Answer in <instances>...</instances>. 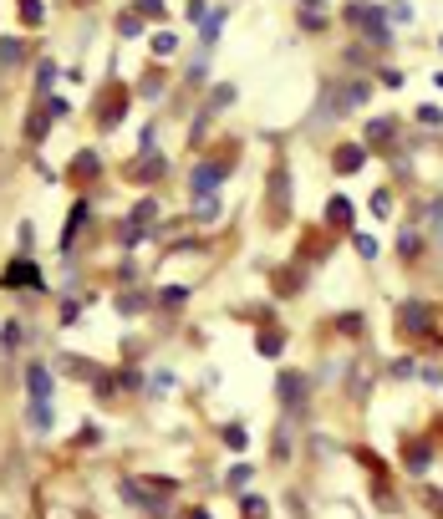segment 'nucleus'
<instances>
[{
  "label": "nucleus",
  "mask_w": 443,
  "mask_h": 519,
  "mask_svg": "<svg viewBox=\"0 0 443 519\" xmlns=\"http://www.w3.org/2000/svg\"><path fill=\"white\" fill-rule=\"evenodd\" d=\"M351 21H357L362 31L372 36V41H387V25H382V10H372V6H351Z\"/></svg>",
  "instance_id": "1"
},
{
  "label": "nucleus",
  "mask_w": 443,
  "mask_h": 519,
  "mask_svg": "<svg viewBox=\"0 0 443 519\" xmlns=\"http://www.w3.org/2000/svg\"><path fill=\"white\" fill-rule=\"evenodd\" d=\"M219 184H225V168L219 163H199L194 168V193H214Z\"/></svg>",
  "instance_id": "2"
},
{
  "label": "nucleus",
  "mask_w": 443,
  "mask_h": 519,
  "mask_svg": "<svg viewBox=\"0 0 443 519\" xmlns=\"http://www.w3.org/2000/svg\"><path fill=\"white\" fill-rule=\"evenodd\" d=\"M25 387H31V402H51V372L46 367H31V372H25Z\"/></svg>",
  "instance_id": "3"
},
{
  "label": "nucleus",
  "mask_w": 443,
  "mask_h": 519,
  "mask_svg": "<svg viewBox=\"0 0 443 519\" xmlns=\"http://www.w3.org/2000/svg\"><path fill=\"white\" fill-rule=\"evenodd\" d=\"M398 321H408V326H413V331H423V326H428V310H423L418 301H408V306H402V310H398Z\"/></svg>",
  "instance_id": "4"
},
{
  "label": "nucleus",
  "mask_w": 443,
  "mask_h": 519,
  "mask_svg": "<svg viewBox=\"0 0 443 519\" xmlns=\"http://www.w3.org/2000/svg\"><path fill=\"white\" fill-rule=\"evenodd\" d=\"M21 21L25 25H41L46 21V6H41V0H21Z\"/></svg>",
  "instance_id": "5"
},
{
  "label": "nucleus",
  "mask_w": 443,
  "mask_h": 519,
  "mask_svg": "<svg viewBox=\"0 0 443 519\" xmlns=\"http://www.w3.org/2000/svg\"><path fill=\"white\" fill-rule=\"evenodd\" d=\"M301 21H306V25H327V6H316V0H301Z\"/></svg>",
  "instance_id": "6"
},
{
  "label": "nucleus",
  "mask_w": 443,
  "mask_h": 519,
  "mask_svg": "<svg viewBox=\"0 0 443 519\" xmlns=\"http://www.w3.org/2000/svg\"><path fill=\"white\" fill-rule=\"evenodd\" d=\"M362 158H367L362 148H336V168H342V173H351V168H357Z\"/></svg>",
  "instance_id": "7"
},
{
  "label": "nucleus",
  "mask_w": 443,
  "mask_h": 519,
  "mask_svg": "<svg viewBox=\"0 0 443 519\" xmlns=\"http://www.w3.org/2000/svg\"><path fill=\"white\" fill-rule=\"evenodd\" d=\"M31 427H36V433L51 427V402H31Z\"/></svg>",
  "instance_id": "8"
},
{
  "label": "nucleus",
  "mask_w": 443,
  "mask_h": 519,
  "mask_svg": "<svg viewBox=\"0 0 443 519\" xmlns=\"http://www.w3.org/2000/svg\"><path fill=\"white\" fill-rule=\"evenodd\" d=\"M82 219H87V204H72V214H67V235H61V244H72V235L82 229Z\"/></svg>",
  "instance_id": "9"
},
{
  "label": "nucleus",
  "mask_w": 443,
  "mask_h": 519,
  "mask_svg": "<svg viewBox=\"0 0 443 519\" xmlns=\"http://www.w3.org/2000/svg\"><path fill=\"white\" fill-rule=\"evenodd\" d=\"M280 397L285 402H301V377H280Z\"/></svg>",
  "instance_id": "10"
},
{
  "label": "nucleus",
  "mask_w": 443,
  "mask_h": 519,
  "mask_svg": "<svg viewBox=\"0 0 443 519\" xmlns=\"http://www.w3.org/2000/svg\"><path fill=\"white\" fill-rule=\"evenodd\" d=\"M10 285H25V280H41V275H36V270L31 265H10V275H6Z\"/></svg>",
  "instance_id": "11"
},
{
  "label": "nucleus",
  "mask_w": 443,
  "mask_h": 519,
  "mask_svg": "<svg viewBox=\"0 0 443 519\" xmlns=\"http://www.w3.org/2000/svg\"><path fill=\"white\" fill-rule=\"evenodd\" d=\"M0 61H6V67H16V61H21V41H0Z\"/></svg>",
  "instance_id": "12"
},
{
  "label": "nucleus",
  "mask_w": 443,
  "mask_h": 519,
  "mask_svg": "<svg viewBox=\"0 0 443 519\" xmlns=\"http://www.w3.org/2000/svg\"><path fill=\"white\" fill-rule=\"evenodd\" d=\"M117 31H123V36H138V31H143V21H138V10H127V16H123V21H117Z\"/></svg>",
  "instance_id": "13"
},
{
  "label": "nucleus",
  "mask_w": 443,
  "mask_h": 519,
  "mask_svg": "<svg viewBox=\"0 0 443 519\" xmlns=\"http://www.w3.org/2000/svg\"><path fill=\"white\" fill-rule=\"evenodd\" d=\"M184 295H189L184 285H168V290H163V306H184Z\"/></svg>",
  "instance_id": "14"
},
{
  "label": "nucleus",
  "mask_w": 443,
  "mask_h": 519,
  "mask_svg": "<svg viewBox=\"0 0 443 519\" xmlns=\"http://www.w3.org/2000/svg\"><path fill=\"white\" fill-rule=\"evenodd\" d=\"M387 16H393V21H402V25H408V21H413V6H402V0H398V6H387Z\"/></svg>",
  "instance_id": "15"
},
{
  "label": "nucleus",
  "mask_w": 443,
  "mask_h": 519,
  "mask_svg": "<svg viewBox=\"0 0 443 519\" xmlns=\"http://www.w3.org/2000/svg\"><path fill=\"white\" fill-rule=\"evenodd\" d=\"M138 16H163V0H138Z\"/></svg>",
  "instance_id": "16"
},
{
  "label": "nucleus",
  "mask_w": 443,
  "mask_h": 519,
  "mask_svg": "<svg viewBox=\"0 0 443 519\" xmlns=\"http://www.w3.org/2000/svg\"><path fill=\"white\" fill-rule=\"evenodd\" d=\"M225 443L229 448H245V427H225Z\"/></svg>",
  "instance_id": "17"
}]
</instances>
